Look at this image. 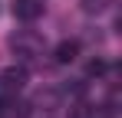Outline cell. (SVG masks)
Listing matches in <instances>:
<instances>
[{
    "mask_svg": "<svg viewBox=\"0 0 122 118\" xmlns=\"http://www.w3.org/2000/svg\"><path fill=\"white\" fill-rule=\"evenodd\" d=\"M43 13V0H13V17L23 23H33Z\"/></svg>",
    "mask_w": 122,
    "mask_h": 118,
    "instance_id": "obj_1",
    "label": "cell"
},
{
    "mask_svg": "<svg viewBox=\"0 0 122 118\" xmlns=\"http://www.w3.org/2000/svg\"><path fill=\"white\" fill-rule=\"evenodd\" d=\"M23 82H26V69H7V72L0 76V92L17 95V92L23 89Z\"/></svg>",
    "mask_w": 122,
    "mask_h": 118,
    "instance_id": "obj_2",
    "label": "cell"
},
{
    "mask_svg": "<svg viewBox=\"0 0 122 118\" xmlns=\"http://www.w3.org/2000/svg\"><path fill=\"white\" fill-rule=\"evenodd\" d=\"M76 56H79V43L76 39H63L60 46H56V53H53L56 62H73Z\"/></svg>",
    "mask_w": 122,
    "mask_h": 118,
    "instance_id": "obj_3",
    "label": "cell"
},
{
    "mask_svg": "<svg viewBox=\"0 0 122 118\" xmlns=\"http://www.w3.org/2000/svg\"><path fill=\"white\" fill-rule=\"evenodd\" d=\"M102 72H106V62H102V59H92V62L86 66V76H102Z\"/></svg>",
    "mask_w": 122,
    "mask_h": 118,
    "instance_id": "obj_4",
    "label": "cell"
},
{
    "mask_svg": "<svg viewBox=\"0 0 122 118\" xmlns=\"http://www.w3.org/2000/svg\"><path fill=\"white\" fill-rule=\"evenodd\" d=\"M102 7H106V0H82V10L86 13H99Z\"/></svg>",
    "mask_w": 122,
    "mask_h": 118,
    "instance_id": "obj_5",
    "label": "cell"
},
{
    "mask_svg": "<svg viewBox=\"0 0 122 118\" xmlns=\"http://www.w3.org/2000/svg\"><path fill=\"white\" fill-rule=\"evenodd\" d=\"M69 118H92V108H89V105H76V108L69 112Z\"/></svg>",
    "mask_w": 122,
    "mask_h": 118,
    "instance_id": "obj_6",
    "label": "cell"
}]
</instances>
